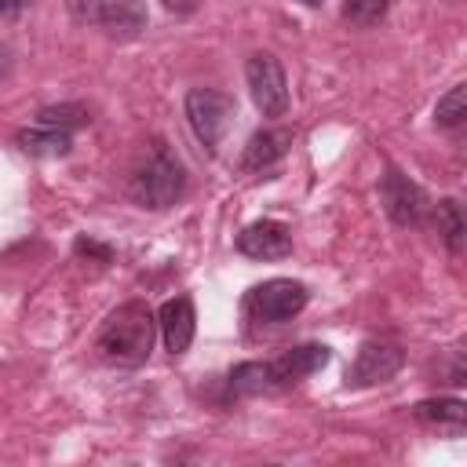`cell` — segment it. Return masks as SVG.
I'll list each match as a JSON object with an SVG mask.
<instances>
[{"instance_id":"cell-1","label":"cell","mask_w":467,"mask_h":467,"mask_svg":"<svg viewBox=\"0 0 467 467\" xmlns=\"http://www.w3.org/2000/svg\"><path fill=\"white\" fill-rule=\"evenodd\" d=\"M153 336H157V314L146 303L131 299L102 321V328L95 336V350L106 365L139 368L153 350Z\"/></svg>"},{"instance_id":"cell-2","label":"cell","mask_w":467,"mask_h":467,"mask_svg":"<svg viewBox=\"0 0 467 467\" xmlns=\"http://www.w3.org/2000/svg\"><path fill=\"white\" fill-rule=\"evenodd\" d=\"M182 190H186V168L164 142H153L150 153L131 168V179H128V197L150 212L175 204L182 197Z\"/></svg>"},{"instance_id":"cell-3","label":"cell","mask_w":467,"mask_h":467,"mask_svg":"<svg viewBox=\"0 0 467 467\" xmlns=\"http://www.w3.org/2000/svg\"><path fill=\"white\" fill-rule=\"evenodd\" d=\"M234 109H237L234 99L215 88H193L186 95V124L208 153H215L223 146V139L234 124Z\"/></svg>"},{"instance_id":"cell-4","label":"cell","mask_w":467,"mask_h":467,"mask_svg":"<svg viewBox=\"0 0 467 467\" xmlns=\"http://www.w3.org/2000/svg\"><path fill=\"white\" fill-rule=\"evenodd\" d=\"M69 11L77 22L99 26L102 33H109L117 40L139 36L150 22L146 0H69Z\"/></svg>"},{"instance_id":"cell-5","label":"cell","mask_w":467,"mask_h":467,"mask_svg":"<svg viewBox=\"0 0 467 467\" xmlns=\"http://www.w3.org/2000/svg\"><path fill=\"white\" fill-rule=\"evenodd\" d=\"M303 306H306V285H299L292 277H270V281L248 288V296H244V310L259 325H285Z\"/></svg>"},{"instance_id":"cell-6","label":"cell","mask_w":467,"mask_h":467,"mask_svg":"<svg viewBox=\"0 0 467 467\" xmlns=\"http://www.w3.org/2000/svg\"><path fill=\"white\" fill-rule=\"evenodd\" d=\"M244 80H248L252 102H255V109H259L263 117H285V109H288V80H285L281 62H277L270 51L248 55V62H244Z\"/></svg>"},{"instance_id":"cell-7","label":"cell","mask_w":467,"mask_h":467,"mask_svg":"<svg viewBox=\"0 0 467 467\" xmlns=\"http://www.w3.org/2000/svg\"><path fill=\"white\" fill-rule=\"evenodd\" d=\"M379 201L387 208V215L398 223V226H420L423 215L431 212V201L427 193L398 168H387L383 179H379Z\"/></svg>"},{"instance_id":"cell-8","label":"cell","mask_w":467,"mask_h":467,"mask_svg":"<svg viewBox=\"0 0 467 467\" xmlns=\"http://www.w3.org/2000/svg\"><path fill=\"white\" fill-rule=\"evenodd\" d=\"M405 365V354L401 347L394 343H383V339H365L358 358H354V368H350V383L354 387H376V383H387L398 376V368Z\"/></svg>"},{"instance_id":"cell-9","label":"cell","mask_w":467,"mask_h":467,"mask_svg":"<svg viewBox=\"0 0 467 467\" xmlns=\"http://www.w3.org/2000/svg\"><path fill=\"white\" fill-rule=\"evenodd\" d=\"M328 358H332V350H328L325 343H303V347H292V350L270 358L274 387L281 390V387H292V383H299V379L321 372V368L328 365Z\"/></svg>"},{"instance_id":"cell-10","label":"cell","mask_w":467,"mask_h":467,"mask_svg":"<svg viewBox=\"0 0 467 467\" xmlns=\"http://www.w3.org/2000/svg\"><path fill=\"white\" fill-rule=\"evenodd\" d=\"M237 252L248 259H285L292 252V234L277 219H259L237 234Z\"/></svg>"},{"instance_id":"cell-11","label":"cell","mask_w":467,"mask_h":467,"mask_svg":"<svg viewBox=\"0 0 467 467\" xmlns=\"http://www.w3.org/2000/svg\"><path fill=\"white\" fill-rule=\"evenodd\" d=\"M157 328L164 336V347L171 354H186L193 343V328H197V314H193V299L190 296H175L157 310Z\"/></svg>"},{"instance_id":"cell-12","label":"cell","mask_w":467,"mask_h":467,"mask_svg":"<svg viewBox=\"0 0 467 467\" xmlns=\"http://www.w3.org/2000/svg\"><path fill=\"white\" fill-rule=\"evenodd\" d=\"M288 146H292V131L288 128H263V131H255L248 139V146L241 153V168L244 171H263L274 161H281L288 153Z\"/></svg>"},{"instance_id":"cell-13","label":"cell","mask_w":467,"mask_h":467,"mask_svg":"<svg viewBox=\"0 0 467 467\" xmlns=\"http://www.w3.org/2000/svg\"><path fill=\"white\" fill-rule=\"evenodd\" d=\"M73 146V135L69 131H58V128H26L18 131V150L29 153V157H66Z\"/></svg>"},{"instance_id":"cell-14","label":"cell","mask_w":467,"mask_h":467,"mask_svg":"<svg viewBox=\"0 0 467 467\" xmlns=\"http://www.w3.org/2000/svg\"><path fill=\"white\" fill-rule=\"evenodd\" d=\"M412 416L420 423H431V427H452V431H460L467 423V405L460 398H427V401H416L412 405Z\"/></svg>"},{"instance_id":"cell-15","label":"cell","mask_w":467,"mask_h":467,"mask_svg":"<svg viewBox=\"0 0 467 467\" xmlns=\"http://www.w3.org/2000/svg\"><path fill=\"white\" fill-rule=\"evenodd\" d=\"M226 383H230V394H241V398L277 390V387H274V376H270V361H241V365L230 372Z\"/></svg>"},{"instance_id":"cell-16","label":"cell","mask_w":467,"mask_h":467,"mask_svg":"<svg viewBox=\"0 0 467 467\" xmlns=\"http://www.w3.org/2000/svg\"><path fill=\"white\" fill-rule=\"evenodd\" d=\"M434 219H438V234H441V241H445L452 252H460V248H463V234H467V223H463V212H460V204H456L452 197L438 201V208H434Z\"/></svg>"},{"instance_id":"cell-17","label":"cell","mask_w":467,"mask_h":467,"mask_svg":"<svg viewBox=\"0 0 467 467\" xmlns=\"http://www.w3.org/2000/svg\"><path fill=\"white\" fill-rule=\"evenodd\" d=\"M467 120V84H452L441 99H438V106H434V124L438 128H460Z\"/></svg>"},{"instance_id":"cell-18","label":"cell","mask_w":467,"mask_h":467,"mask_svg":"<svg viewBox=\"0 0 467 467\" xmlns=\"http://www.w3.org/2000/svg\"><path fill=\"white\" fill-rule=\"evenodd\" d=\"M91 117H88V109L80 106V102H58V106H44L40 113H36V124H44V128H58V131H73V128H80V124H88Z\"/></svg>"},{"instance_id":"cell-19","label":"cell","mask_w":467,"mask_h":467,"mask_svg":"<svg viewBox=\"0 0 467 467\" xmlns=\"http://www.w3.org/2000/svg\"><path fill=\"white\" fill-rule=\"evenodd\" d=\"M390 11V0H347L343 4V18L358 29H368L376 22H383Z\"/></svg>"},{"instance_id":"cell-20","label":"cell","mask_w":467,"mask_h":467,"mask_svg":"<svg viewBox=\"0 0 467 467\" xmlns=\"http://www.w3.org/2000/svg\"><path fill=\"white\" fill-rule=\"evenodd\" d=\"M77 252H80V255H99L102 263L109 259V248H102V244H95V241H84V237L77 241Z\"/></svg>"},{"instance_id":"cell-21","label":"cell","mask_w":467,"mask_h":467,"mask_svg":"<svg viewBox=\"0 0 467 467\" xmlns=\"http://www.w3.org/2000/svg\"><path fill=\"white\" fill-rule=\"evenodd\" d=\"M29 0H0V15H15V11H22Z\"/></svg>"},{"instance_id":"cell-22","label":"cell","mask_w":467,"mask_h":467,"mask_svg":"<svg viewBox=\"0 0 467 467\" xmlns=\"http://www.w3.org/2000/svg\"><path fill=\"white\" fill-rule=\"evenodd\" d=\"M164 7H168V11H190L193 0H164Z\"/></svg>"},{"instance_id":"cell-23","label":"cell","mask_w":467,"mask_h":467,"mask_svg":"<svg viewBox=\"0 0 467 467\" xmlns=\"http://www.w3.org/2000/svg\"><path fill=\"white\" fill-rule=\"evenodd\" d=\"M299 4H306V7H317V4H321V0H299Z\"/></svg>"}]
</instances>
